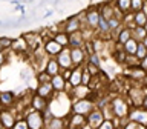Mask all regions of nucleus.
Masks as SVG:
<instances>
[{
	"instance_id": "nucleus-1",
	"label": "nucleus",
	"mask_w": 147,
	"mask_h": 129,
	"mask_svg": "<svg viewBox=\"0 0 147 129\" xmlns=\"http://www.w3.org/2000/svg\"><path fill=\"white\" fill-rule=\"evenodd\" d=\"M95 108V101L90 97H86V98H78L72 101L71 106V112H77L81 115H87L92 109Z\"/></svg>"
},
{
	"instance_id": "nucleus-2",
	"label": "nucleus",
	"mask_w": 147,
	"mask_h": 129,
	"mask_svg": "<svg viewBox=\"0 0 147 129\" xmlns=\"http://www.w3.org/2000/svg\"><path fill=\"white\" fill-rule=\"evenodd\" d=\"M25 118L28 122L29 129H43L45 128V117H43V112H40V111L31 109L25 115Z\"/></svg>"
},
{
	"instance_id": "nucleus-3",
	"label": "nucleus",
	"mask_w": 147,
	"mask_h": 129,
	"mask_svg": "<svg viewBox=\"0 0 147 129\" xmlns=\"http://www.w3.org/2000/svg\"><path fill=\"white\" fill-rule=\"evenodd\" d=\"M110 108L113 111V118H126L127 114H129V109H130L121 97L113 98L112 103H110Z\"/></svg>"
},
{
	"instance_id": "nucleus-4",
	"label": "nucleus",
	"mask_w": 147,
	"mask_h": 129,
	"mask_svg": "<svg viewBox=\"0 0 147 129\" xmlns=\"http://www.w3.org/2000/svg\"><path fill=\"white\" fill-rule=\"evenodd\" d=\"M103 120H104L103 111L100 108H96V106L86 115V124H87V128H92V129H98Z\"/></svg>"
},
{
	"instance_id": "nucleus-5",
	"label": "nucleus",
	"mask_w": 147,
	"mask_h": 129,
	"mask_svg": "<svg viewBox=\"0 0 147 129\" xmlns=\"http://www.w3.org/2000/svg\"><path fill=\"white\" fill-rule=\"evenodd\" d=\"M127 118L135 120V122H138L142 126H147V109L141 108V106H133V108L129 109Z\"/></svg>"
},
{
	"instance_id": "nucleus-6",
	"label": "nucleus",
	"mask_w": 147,
	"mask_h": 129,
	"mask_svg": "<svg viewBox=\"0 0 147 129\" xmlns=\"http://www.w3.org/2000/svg\"><path fill=\"white\" fill-rule=\"evenodd\" d=\"M84 26L81 23V20L78 18V16H71L69 18H66L61 25H60V28H61V31L64 32H67V34H71V32H77V31H80L81 28Z\"/></svg>"
},
{
	"instance_id": "nucleus-7",
	"label": "nucleus",
	"mask_w": 147,
	"mask_h": 129,
	"mask_svg": "<svg viewBox=\"0 0 147 129\" xmlns=\"http://www.w3.org/2000/svg\"><path fill=\"white\" fill-rule=\"evenodd\" d=\"M100 9L96 8H90L84 12V26L90 28V29H96L98 26V20H100Z\"/></svg>"
},
{
	"instance_id": "nucleus-8",
	"label": "nucleus",
	"mask_w": 147,
	"mask_h": 129,
	"mask_svg": "<svg viewBox=\"0 0 147 129\" xmlns=\"http://www.w3.org/2000/svg\"><path fill=\"white\" fill-rule=\"evenodd\" d=\"M67 120V128L71 129H81V128H87L86 124V115L77 114V112H71L66 117Z\"/></svg>"
},
{
	"instance_id": "nucleus-9",
	"label": "nucleus",
	"mask_w": 147,
	"mask_h": 129,
	"mask_svg": "<svg viewBox=\"0 0 147 129\" xmlns=\"http://www.w3.org/2000/svg\"><path fill=\"white\" fill-rule=\"evenodd\" d=\"M71 60L74 66H83L87 62V52L83 48H71Z\"/></svg>"
},
{
	"instance_id": "nucleus-10",
	"label": "nucleus",
	"mask_w": 147,
	"mask_h": 129,
	"mask_svg": "<svg viewBox=\"0 0 147 129\" xmlns=\"http://www.w3.org/2000/svg\"><path fill=\"white\" fill-rule=\"evenodd\" d=\"M16 118H17V115H16V112H14L11 108H3L2 111H0V123H2L3 129L12 128Z\"/></svg>"
},
{
	"instance_id": "nucleus-11",
	"label": "nucleus",
	"mask_w": 147,
	"mask_h": 129,
	"mask_svg": "<svg viewBox=\"0 0 147 129\" xmlns=\"http://www.w3.org/2000/svg\"><path fill=\"white\" fill-rule=\"evenodd\" d=\"M61 49H63V46L60 43H57L52 37L43 40V51H45L46 55H49V57H55V55H57Z\"/></svg>"
},
{
	"instance_id": "nucleus-12",
	"label": "nucleus",
	"mask_w": 147,
	"mask_h": 129,
	"mask_svg": "<svg viewBox=\"0 0 147 129\" xmlns=\"http://www.w3.org/2000/svg\"><path fill=\"white\" fill-rule=\"evenodd\" d=\"M55 58H57V62L60 64V68L61 69H66V68H72V60H71V48L66 46V48H63L60 52L55 55Z\"/></svg>"
},
{
	"instance_id": "nucleus-13",
	"label": "nucleus",
	"mask_w": 147,
	"mask_h": 129,
	"mask_svg": "<svg viewBox=\"0 0 147 129\" xmlns=\"http://www.w3.org/2000/svg\"><path fill=\"white\" fill-rule=\"evenodd\" d=\"M9 51H12V52H16V54H26V52H29V45L26 43V40H25V37L20 35V37H17V39H12V43H11V48H9Z\"/></svg>"
},
{
	"instance_id": "nucleus-14",
	"label": "nucleus",
	"mask_w": 147,
	"mask_h": 129,
	"mask_svg": "<svg viewBox=\"0 0 147 129\" xmlns=\"http://www.w3.org/2000/svg\"><path fill=\"white\" fill-rule=\"evenodd\" d=\"M35 94H38L41 97H45L46 100L52 98V95L55 94L52 85H51V81H45V83H38L35 88Z\"/></svg>"
},
{
	"instance_id": "nucleus-15",
	"label": "nucleus",
	"mask_w": 147,
	"mask_h": 129,
	"mask_svg": "<svg viewBox=\"0 0 147 129\" xmlns=\"http://www.w3.org/2000/svg\"><path fill=\"white\" fill-rule=\"evenodd\" d=\"M48 101L49 100H46L45 97H41L38 94H32L31 95V100H29V106H31L32 109L43 112V111L46 109V106H48Z\"/></svg>"
},
{
	"instance_id": "nucleus-16",
	"label": "nucleus",
	"mask_w": 147,
	"mask_h": 129,
	"mask_svg": "<svg viewBox=\"0 0 147 129\" xmlns=\"http://www.w3.org/2000/svg\"><path fill=\"white\" fill-rule=\"evenodd\" d=\"M46 129H63L67 128V120L66 117H51L48 122H45Z\"/></svg>"
},
{
	"instance_id": "nucleus-17",
	"label": "nucleus",
	"mask_w": 147,
	"mask_h": 129,
	"mask_svg": "<svg viewBox=\"0 0 147 129\" xmlns=\"http://www.w3.org/2000/svg\"><path fill=\"white\" fill-rule=\"evenodd\" d=\"M86 43L84 37H83L81 31H77V32H71L69 34V48H83Z\"/></svg>"
},
{
	"instance_id": "nucleus-18",
	"label": "nucleus",
	"mask_w": 147,
	"mask_h": 129,
	"mask_svg": "<svg viewBox=\"0 0 147 129\" xmlns=\"http://www.w3.org/2000/svg\"><path fill=\"white\" fill-rule=\"evenodd\" d=\"M81 74H83V66H72V71H71V75H69L67 83L72 88L81 85Z\"/></svg>"
},
{
	"instance_id": "nucleus-19",
	"label": "nucleus",
	"mask_w": 147,
	"mask_h": 129,
	"mask_svg": "<svg viewBox=\"0 0 147 129\" xmlns=\"http://www.w3.org/2000/svg\"><path fill=\"white\" fill-rule=\"evenodd\" d=\"M16 101V94L12 91H0V106L11 108Z\"/></svg>"
},
{
	"instance_id": "nucleus-20",
	"label": "nucleus",
	"mask_w": 147,
	"mask_h": 129,
	"mask_svg": "<svg viewBox=\"0 0 147 129\" xmlns=\"http://www.w3.org/2000/svg\"><path fill=\"white\" fill-rule=\"evenodd\" d=\"M49 81H51V85H52V88H54L55 92H63L64 89H66V80L63 78V75H61L60 72L51 77Z\"/></svg>"
},
{
	"instance_id": "nucleus-21",
	"label": "nucleus",
	"mask_w": 147,
	"mask_h": 129,
	"mask_svg": "<svg viewBox=\"0 0 147 129\" xmlns=\"http://www.w3.org/2000/svg\"><path fill=\"white\" fill-rule=\"evenodd\" d=\"M45 71L48 72L51 77L55 75V74H58L60 71H61V68H60L57 58H55V57H49L48 62H46V64H45Z\"/></svg>"
},
{
	"instance_id": "nucleus-22",
	"label": "nucleus",
	"mask_w": 147,
	"mask_h": 129,
	"mask_svg": "<svg viewBox=\"0 0 147 129\" xmlns=\"http://www.w3.org/2000/svg\"><path fill=\"white\" fill-rule=\"evenodd\" d=\"M132 22L135 26H146L147 23V12L144 9H140V11H135L133 12V17H132Z\"/></svg>"
},
{
	"instance_id": "nucleus-23",
	"label": "nucleus",
	"mask_w": 147,
	"mask_h": 129,
	"mask_svg": "<svg viewBox=\"0 0 147 129\" xmlns=\"http://www.w3.org/2000/svg\"><path fill=\"white\" fill-rule=\"evenodd\" d=\"M52 39L57 41V43H60L63 46V48H66V46H69V34L64 31H57L55 34H52Z\"/></svg>"
},
{
	"instance_id": "nucleus-24",
	"label": "nucleus",
	"mask_w": 147,
	"mask_h": 129,
	"mask_svg": "<svg viewBox=\"0 0 147 129\" xmlns=\"http://www.w3.org/2000/svg\"><path fill=\"white\" fill-rule=\"evenodd\" d=\"M117 32H118L117 40H118L119 45L126 43V41L132 37V29H130V28H123V29H119V31H117Z\"/></svg>"
},
{
	"instance_id": "nucleus-25",
	"label": "nucleus",
	"mask_w": 147,
	"mask_h": 129,
	"mask_svg": "<svg viewBox=\"0 0 147 129\" xmlns=\"http://www.w3.org/2000/svg\"><path fill=\"white\" fill-rule=\"evenodd\" d=\"M146 35H147L146 26H133V29H132V39H135L136 41H141Z\"/></svg>"
},
{
	"instance_id": "nucleus-26",
	"label": "nucleus",
	"mask_w": 147,
	"mask_h": 129,
	"mask_svg": "<svg viewBox=\"0 0 147 129\" xmlns=\"http://www.w3.org/2000/svg\"><path fill=\"white\" fill-rule=\"evenodd\" d=\"M136 46H138V41L130 37V39H129L126 43H123V49L126 51V54H129V55H135Z\"/></svg>"
},
{
	"instance_id": "nucleus-27",
	"label": "nucleus",
	"mask_w": 147,
	"mask_h": 129,
	"mask_svg": "<svg viewBox=\"0 0 147 129\" xmlns=\"http://www.w3.org/2000/svg\"><path fill=\"white\" fill-rule=\"evenodd\" d=\"M100 16L104 17L106 20H107V18H110V17L115 16V9L110 6V5H103V6H101V9H100Z\"/></svg>"
},
{
	"instance_id": "nucleus-28",
	"label": "nucleus",
	"mask_w": 147,
	"mask_h": 129,
	"mask_svg": "<svg viewBox=\"0 0 147 129\" xmlns=\"http://www.w3.org/2000/svg\"><path fill=\"white\" fill-rule=\"evenodd\" d=\"M117 9L123 14L130 11V0H117Z\"/></svg>"
},
{
	"instance_id": "nucleus-29",
	"label": "nucleus",
	"mask_w": 147,
	"mask_h": 129,
	"mask_svg": "<svg viewBox=\"0 0 147 129\" xmlns=\"http://www.w3.org/2000/svg\"><path fill=\"white\" fill-rule=\"evenodd\" d=\"M96 31H98L100 34H107V32H110V29H109V23H107V20H106L104 17H100L98 26H96Z\"/></svg>"
},
{
	"instance_id": "nucleus-30",
	"label": "nucleus",
	"mask_w": 147,
	"mask_h": 129,
	"mask_svg": "<svg viewBox=\"0 0 147 129\" xmlns=\"http://www.w3.org/2000/svg\"><path fill=\"white\" fill-rule=\"evenodd\" d=\"M146 55H147V48L144 46L142 41H138V46H136V51H135V57L138 60H141V58H144Z\"/></svg>"
},
{
	"instance_id": "nucleus-31",
	"label": "nucleus",
	"mask_w": 147,
	"mask_h": 129,
	"mask_svg": "<svg viewBox=\"0 0 147 129\" xmlns=\"http://www.w3.org/2000/svg\"><path fill=\"white\" fill-rule=\"evenodd\" d=\"M14 129H29V126H28V122L25 117H17L16 122H14L12 124Z\"/></svg>"
},
{
	"instance_id": "nucleus-32",
	"label": "nucleus",
	"mask_w": 147,
	"mask_h": 129,
	"mask_svg": "<svg viewBox=\"0 0 147 129\" xmlns=\"http://www.w3.org/2000/svg\"><path fill=\"white\" fill-rule=\"evenodd\" d=\"M146 0H130V11H140V9L144 8Z\"/></svg>"
},
{
	"instance_id": "nucleus-33",
	"label": "nucleus",
	"mask_w": 147,
	"mask_h": 129,
	"mask_svg": "<svg viewBox=\"0 0 147 129\" xmlns=\"http://www.w3.org/2000/svg\"><path fill=\"white\" fill-rule=\"evenodd\" d=\"M49 80H51V75L45 71V69L37 71V81L38 83H45V81H49Z\"/></svg>"
},
{
	"instance_id": "nucleus-34",
	"label": "nucleus",
	"mask_w": 147,
	"mask_h": 129,
	"mask_svg": "<svg viewBox=\"0 0 147 129\" xmlns=\"http://www.w3.org/2000/svg\"><path fill=\"white\" fill-rule=\"evenodd\" d=\"M107 23H109V29L115 31V29H118V28H119V25H121V20H118V18L113 16V17L107 18Z\"/></svg>"
},
{
	"instance_id": "nucleus-35",
	"label": "nucleus",
	"mask_w": 147,
	"mask_h": 129,
	"mask_svg": "<svg viewBox=\"0 0 147 129\" xmlns=\"http://www.w3.org/2000/svg\"><path fill=\"white\" fill-rule=\"evenodd\" d=\"M113 128H115L113 118H104L103 122H101V124L98 126V129H113Z\"/></svg>"
},
{
	"instance_id": "nucleus-36",
	"label": "nucleus",
	"mask_w": 147,
	"mask_h": 129,
	"mask_svg": "<svg viewBox=\"0 0 147 129\" xmlns=\"http://www.w3.org/2000/svg\"><path fill=\"white\" fill-rule=\"evenodd\" d=\"M92 81V75L87 72V69L83 66V74H81V85H90Z\"/></svg>"
},
{
	"instance_id": "nucleus-37",
	"label": "nucleus",
	"mask_w": 147,
	"mask_h": 129,
	"mask_svg": "<svg viewBox=\"0 0 147 129\" xmlns=\"http://www.w3.org/2000/svg\"><path fill=\"white\" fill-rule=\"evenodd\" d=\"M12 43V39L9 37H0V45H2V49H9Z\"/></svg>"
},
{
	"instance_id": "nucleus-38",
	"label": "nucleus",
	"mask_w": 147,
	"mask_h": 129,
	"mask_svg": "<svg viewBox=\"0 0 147 129\" xmlns=\"http://www.w3.org/2000/svg\"><path fill=\"white\" fill-rule=\"evenodd\" d=\"M6 55H8V49H2V51H0V68L6 63V58H8Z\"/></svg>"
},
{
	"instance_id": "nucleus-39",
	"label": "nucleus",
	"mask_w": 147,
	"mask_h": 129,
	"mask_svg": "<svg viewBox=\"0 0 147 129\" xmlns=\"http://www.w3.org/2000/svg\"><path fill=\"white\" fill-rule=\"evenodd\" d=\"M140 63H141V68H142V69H147V55H146L144 58L140 60Z\"/></svg>"
},
{
	"instance_id": "nucleus-40",
	"label": "nucleus",
	"mask_w": 147,
	"mask_h": 129,
	"mask_svg": "<svg viewBox=\"0 0 147 129\" xmlns=\"http://www.w3.org/2000/svg\"><path fill=\"white\" fill-rule=\"evenodd\" d=\"M142 108H146L147 109V94H144V98H142Z\"/></svg>"
},
{
	"instance_id": "nucleus-41",
	"label": "nucleus",
	"mask_w": 147,
	"mask_h": 129,
	"mask_svg": "<svg viewBox=\"0 0 147 129\" xmlns=\"http://www.w3.org/2000/svg\"><path fill=\"white\" fill-rule=\"evenodd\" d=\"M141 41H142V43H144V46H146V48H147V35H146V37H144V39H142Z\"/></svg>"
},
{
	"instance_id": "nucleus-42",
	"label": "nucleus",
	"mask_w": 147,
	"mask_h": 129,
	"mask_svg": "<svg viewBox=\"0 0 147 129\" xmlns=\"http://www.w3.org/2000/svg\"><path fill=\"white\" fill-rule=\"evenodd\" d=\"M0 129H3V126H2V123H0Z\"/></svg>"
},
{
	"instance_id": "nucleus-43",
	"label": "nucleus",
	"mask_w": 147,
	"mask_h": 129,
	"mask_svg": "<svg viewBox=\"0 0 147 129\" xmlns=\"http://www.w3.org/2000/svg\"><path fill=\"white\" fill-rule=\"evenodd\" d=\"M0 51H2V45H0Z\"/></svg>"
},
{
	"instance_id": "nucleus-44",
	"label": "nucleus",
	"mask_w": 147,
	"mask_h": 129,
	"mask_svg": "<svg viewBox=\"0 0 147 129\" xmlns=\"http://www.w3.org/2000/svg\"><path fill=\"white\" fill-rule=\"evenodd\" d=\"M146 29H147V23H146Z\"/></svg>"
},
{
	"instance_id": "nucleus-45",
	"label": "nucleus",
	"mask_w": 147,
	"mask_h": 129,
	"mask_svg": "<svg viewBox=\"0 0 147 129\" xmlns=\"http://www.w3.org/2000/svg\"><path fill=\"white\" fill-rule=\"evenodd\" d=\"M146 2H147V0H146Z\"/></svg>"
},
{
	"instance_id": "nucleus-46",
	"label": "nucleus",
	"mask_w": 147,
	"mask_h": 129,
	"mask_svg": "<svg viewBox=\"0 0 147 129\" xmlns=\"http://www.w3.org/2000/svg\"><path fill=\"white\" fill-rule=\"evenodd\" d=\"M0 69H2V68H0Z\"/></svg>"
}]
</instances>
